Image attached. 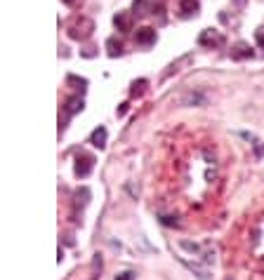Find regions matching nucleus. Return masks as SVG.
Wrapping results in <instances>:
<instances>
[{
  "instance_id": "1",
  "label": "nucleus",
  "mask_w": 264,
  "mask_h": 280,
  "mask_svg": "<svg viewBox=\"0 0 264 280\" xmlns=\"http://www.w3.org/2000/svg\"><path fill=\"white\" fill-rule=\"evenodd\" d=\"M94 167V156L90 153H80L76 158V177H87Z\"/></svg>"
},
{
  "instance_id": "2",
  "label": "nucleus",
  "mask_w": 264,
  "mask_h": 280,
  "mask_svg": "<svg viewBox=\"0 0 264 280\" xmlns=\"http://www.w3.org/2000/svg\"><path fill=\"white\" fill-rule=\"evenodd\" d=\"M135 43L139 45V47H151V45H156V29H149V26L137 29Z\"/></svg>"
},
{
  "instance_id": "3",
  "label": "nucleus",
  "mask_w": 264,
  "mask_h": 280,
  "mask_svg": "<svg viewBox=\"0 0 264 280\" xmlns=\"http://www.w3.org/2000/svg\"><path fill=\"white\" fill-rule=\"evenodd\" d=\"M198 43H201L203 47H217V45L224 43V36L217 33V31H212V29H205L201 36H198Z\"/></svg>"
},
{
  "instance_id": "4",
  "label": "nucleus",
  "mask_w": 264,
  "mask_h": 280,
  "mask_svg": "<svg viewBox=\"0 0 264 280\" xmlns=\"http://www.w3.org/2000/svg\"><path fill=\"white\" fill-rule=\"evenodd\" d=\"M106 137H109L106 128L104 125H99V128H94L92 134H90V144H92L94 148H104L106 146Z\"/></svg>"
},
{
  "instance_id": "5",
  "label": "nucleus",
  "mask_w": 264,
  "mask_h": 280,
  "mask_svg": "<svg viewBox=\"0 0 264 280\" xmlns=\"http://www.w3.org/2000/svg\"><path fill=\"white\" fill-rule=\"evenodd\" d=\"M198 10H201L198 0H182V3H179V12H182V17H184V19L196 17Z\"/></svg>"
},
{
  "instance_id": "6",
  "label": "nucleus",
  "mask_w": 264,
  "mask_h": 280,
  "mask_svg": "<svg viewBox=\"0 0 264 280\" xmlns=\"http://www.w3.org/2000/svg\"><path fill=\"white\" fill-rule=\"evenodd\" d=\"M252 57V49L248 43H236L231 47V59H250Z\"/></svg>"
},
{
  "instance_id": "7",
  "label": "nucleus",
  "mask_w": 264,
  "mask_h": 280,
  "mask_svg": "<svg viewBox=\"0 0 264 280\" xmlns=\"http://www.w3.org/2000/svg\"><path fill=\"white\" fill-rule=\"evenodd\" d=\"M92 31V21L90 19H80V24H76V29L71 31V38H85Z\"/></svg>"
},
{
  "instance_id": "8",
  "label": "nucleus",
  "mask_w": 264,
  "mask_h": 280,
  "mask_svg": "<svg viewBox=\"0 0 264 280\" xmlns=\"http://www.w3.org/2000/svg\"><path fill=\"white\" fill-rule=\"evenodd\" d=\"M113 26H116L118 31H130V29H132L130 14H128V12H118L116 17H113Z\"/></svg>"
},
{
  "instance_id": "9",
  "label": "nucleus",
  "mask_w": 264,
  "mask_h": 280,
  "mask_svg": "<svg viewBox=\"0 0 264 280\" xmlns=\"http://www.w3.org/2000/svg\"><path fill=\"white\" fill-rule=\"evenodd\" d=\"M106 52H109V57H121L123 55V43L118 38H109L106 40Z\"/></svg>"
},
{
  "instance_id": "10",
  "label": "nucleus",
  "mask_w": 264,
  "mask_h": 280,
  "mask_svg": "<svg viewBox=\"0 0 264 280\" xmlns=\"http://www.w3.org/2000/svg\"><path fill=\"white\" fill-rule=\"evenodd\" d=\"M83 106H85V104H83V99H80V97H71L66 101V109H64V111H66V118L68 116H76L78 111H83Z\"/></svg>"
},
{
  "instance_id": "11",
  "label": "nucleus",
  "mask_w": 264,
  "mask_h": 280,
  "mask_svg": "<svg viewBox=\"0 0 264 280\" xmlns=\"http://www.w3.org/2000/svg\"><path fill=\"white\" fill-rule=\"evenodd\" d=\"M90 189L87 186H83V189H78L76 191V207H85L87 202H90Z\"/></svg>"
},
{
  "instance_id": "12",
  "label": "nucleus",
  "mask_w": 264,
  "mask_h": 280,
  "mask_svg": "<svg viewBox=\"0 0 264 280\" xmlns=\"http://www.w3.org/2000/svg\"><path fill=\"white\" fill-rule=\"evenodd\" d=\"M182 104H184V106H194V104H198V106H201V104H205V97H203V94H198V92H189V94L182 99Z\"/></svg>"
},
{
  "instance_id": "13",
  "label": "nucleus",
  "mask_w": 264,
  "mask_h": 280,
  "mask_svg": "<svg viewBox=\"0 0 264 280\" xmlns=\"http://www.w3.org/2000/svg\"><path fill=\"white\" fill-rule=\"evenodd\" d=\"M147 80L141 78V80H135V83H132V87H130V94H132V97H141V94H144V90H147Z\"/></svg>"
},
{
  "instance_id": "14",
  "label": "nucleus",
  "mask_w": 264,
  "mask_h": 280,
  "mask_svg": "<svg viewBox=\"0 0 264 280\" xmlns=\"http://www.w3.org/2000/svg\"><path fill=\"white\" fill-rule=\"evenodd\" d=\"M66 85H76V90L85 92L87 80H85V78H76V75H68V78H66Z\"/></svg>"
},
{
  "instance_id": "15",
  "label": "nucleus",
  "mask_w": 264,
  "mask_h": 280,
  "mask_svg": "<svg viewBox=\"0 0 264 280\" xmlns=\"http://www.w3.org/2000/svg\"><path fill=\"white\" fill-rule=\"evenodd\" d=\"M132 14L144 17V14H147V3H144V0H135V3H132Z\"/></svg>"
},
{
  "instance_id": "16",
  "label": "nucleus",
  "mask_w": 264,
  "mask_h": 280,
  "mask_svg": "<svg viewBox=\"0 0 264 280\" xmlns=\"http://www.w3.org/2000/svg\"><path fill=\"white\" fill-rule=\"evenodd\" d=\"M158 219H160V224L163 226H179V219L177 217H172V214H160Z\"/></svg>"
},
{
  "instance_id": "17",
  "label": "nucleus",
  "mask_w": 264,
  "mask_h": 280,
  "mask_svg": "<svg viewBox=\"0 0 264 280\" xmlns=\"http://www.w3.org/2000/svg\"><path fill=\"white\" fill-rule=\"evenodd\" d=\"M116 280H135V273L132 271H123V273H118Z\"/></svg>"
},
{
  "instance_id": "18",
  "label": "nucleus",
  "mask_w": 264,
  "mask_h": 280,
  "mask_svg": "<svg viewBox=\"0 0 264 280\" xmlns=\"http://www.w3.org/2000/svg\"><path fill=\"white\" fill-rule=\"evenodd\" d=\"M255 156H257V158H262L264 156V144L262 141H257V139H255Z\"/></svg>"
},
{
  "instance_id": "19",
  "label": "nucleus",
  "mask_w": 264,
  "mask_h": 280,
  "mask_svg": "<svg viewBox=\"0 0 264 280\" xmlns=\"http://www.w3.org/2000/svg\"><path fill=\"white\" fill-rule=\"evenodd\" d=\"M125 111H128V104H121V109H118V116H125Z\"/></svg>"
},
{
  "instance_id": "20",
  "label": "nucleus",
  "mask_w": 264,
  "mask_h": 280,
  "mask_svg": "<svg viewBox=\"0 0 264 280\" xmlns=\"http://www.w3.org/2000/svg\"><path fill=\"white\" fill-rule=\"evenodd\" d=\"M257 40H259V45L264 47V31H257Z\"/></svg>"
},
{
  "instance_id": "21",
  "label": "nucleus",
  "mask_w": 264,
  "mask_h": 280,
  "mask_svg": "<svg viewBox=\"0 0 264 280\" xmlns=\"http://www.w3.org/2000/svg\"><path fill=\"white\" fill-rule=\"evenodd\" d=\"M233 3H236V5H238V7H243V5H246V0H233Z\"/></svg>"
},
{
  "instance_id": "22",
  "label": "nucleus",
  "mask_w": 264,
  "mask_h": 280,
  "mask_svg": "<svg viewBox=\"0 0 264 280\" xmlns=\"http://www.w3.org/2000/svg\"><path fill=\"white\" fill-rule=\"evenodd\" d=\"M66 5H76V3H80V0H64Z\"/></svg>"
}]
</instances>
